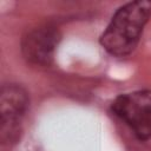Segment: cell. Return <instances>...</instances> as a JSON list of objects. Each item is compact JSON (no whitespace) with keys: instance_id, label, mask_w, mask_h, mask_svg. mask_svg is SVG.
Returning <instances> with one entry per match:
<instances>
[{"instance_id":"3957f363","label":"cell","mask_w":151,"mask_h":151,"mask_svg":"<svg viewBox=\"0 0 151 151\" xmlns=\"http://www.w3.org/2000/svg\"><path fill=\"white\" fill-rule=\"evenodd\" d=\"M28 98L26 92L17 85L4 86L1 91V137L4 142L18 138L21 119L26 111Z\"/></svg>"},{"instance_id":"7a4b0ae2","label":"cell","mask_w":151,"mask_h":151,"mask_svg":"<svg viewBox=\"0 0 151 151\" xmlns=\"http://www.w3.org/2000/svg\"><path fill=\"white\" fill-rule=\"evenodd\" d=\"M112 111L131 127L138 139L151 138V90L120 94L113 101Z\"/></svg>"},{"instance_id":"6da1fadb","label":"cell","mask_w":151,"mask_h":151,"mask_svg":"<svg viewBox=\"0 0 151 151\" xmlns=\"http://www.w3.org/2000/svg\"><path fill=\"white\" fill-rule=\"evenodd\" d=\"M151 15V1L137 0L122 6L100 35V45L112 55H129L138 45Z\"/></svg>"},{"instance_id":"277c9868","label":"cell","mask_w":151,"mask_h":151,"mask_svg":"<svg viewBox=\"0 0 151 151\" xmlns=\"http://www.w3.org/2000/svg\"><path fill=\"white\" fill-rule=\"evenodd\" d=\"M59 39L58 31L53 28H37L24 38L22 53L32 64L47 66L53 60L54 50Z\"/></svg>"}]
</instances>
